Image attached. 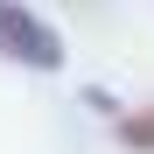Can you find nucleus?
Here are the masks:
<instances>
[{
	"instance_id": "f03ea898",
	"label": "nucleus",
	"mask_w": 154,
	"mask_h": 154,
	"mask_svg": "<svg viewBox=\"0 0 154 154\" xmlns=\"http://www.w3.org/2000/svg\"><path fill=\"white\" fill-rule=\"evenodd\" d=\"M126 140H140V147H154V112H147V119H126Z\"/></svg>"
},
{
	"instance_id": "f257e3e1",
	"label": "nucleus",
	"mask_w": 154,
	"mask_h": 154,
	"mask_svg": "<svg viewBox=\"0 0 154 154\" xmlns=\"http://www.w3.org/2000/svg\"><path fill=\"white\" fill-rule=\"evenodd\" d=\"M0 49H7V56H21V63H35V70H56V63H63L56 35H49L28 7H14V0H0Z\"/></svg>"
}]
</instances>
